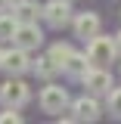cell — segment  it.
<instances>
[{"label":"cell","instance_id":"30bf717a","mask_svg":"<svg viewBox=\"0 0 121 124\" xmlns=\"http://www.w3.org/2000/svg\"><path fill=\"white\" fill-rule=\"evenodd\" d=\"M90 68H93V62H90V56H87V53H72V56H68V62L62 65V71H65L68 78H84Z\"/></svg>","mask_w":121,"mask_h":124},{"label":"cell","instance_id":"7c38bea8","mask_svg":"<svg viewBox=\"0 0 121 124\" xmlns=\"http://www.w3.org/2000/svg\"><path fill=\"white\" fill-rule=\"evenodd\" d=\"M31 71H34L37 78H44V81H50V78L56 75V71H62V68L56 65V62H53V56L47 53V56H40V59L34 62V68H31Z\"/></svg>","mask_w":121,"mask_h":124},{"label":"cell","instance_id":"3957f363","mask_svg":"<svg viewBox=\"0 0 121 124\" xmlns=\"http://www.w3.org/2000/svg\"><path fill=\"white\" fill-rule=\"evenodd\" d=\"M40 19H44L50 28H65V25L75 22V16H72V3H68V0H47Z\"/></svg>","mask_w":121,"mask_h":124},{"label":"cell","instance_id":"8fae6325","mask_svg":"<svg viewBox=\"0 0 121 124\" xmlns=\"http://www.w3.org/2000/svg\"><path fill=\"white\" fill-rule=\"evenodd\" d=\"M13 13L19 22H37V16L44 13V6H37L34 0H16L13 3Z\"/></svg>","mask_w":121,"mask_h":124},{"label":"cell","instance_id":"52a82bcc","mask_svg":"<svg viewBox=\"0 0 121 124\" xmlns=\"http://www.w3.org/2000/svg\"><path fill=\"white\" fill-rule=\"evenodd\" d=\"M81 81H84L87 93H93V96H103V93L109 96V90H112V75L106 71V65H93Z\"/></svg>","mask_w":121,"mask_h":124},{"label":"cell","instance_id":"ac0fdd59","mask_svg":"<svg viewBox=\"0 0 121 124\" xmlns=\"http://www.w3.org/2000/svg\"><path fill=\"white\" fill-rule=\"evenodd\" d=\"M115 46H118V56H121V31L115 34Z\"/></svg>","mask_w":121,"mask_h":124},{"label":"cell","instance_id":"e0dca14e","mask_svg":"<svg viewBox=\"0 0 121 124\" xmlns=\"http://www.w3.org/2000/svg\"><path fill=\"white\" fill-rule=\"evenodd\" d=\"M13 3H16V0H0V13H3V9H9Z\"/></svg>","mask_w":121,"mask_h":124},{"label":"cell","instance_id":"d6986e66","mask_svg":"<svg viewBox=\"0 0 121 124\" xmlns=\"http://www.w3.org/2000/svg\"><path fill=\"white\" fill-rule=\"evenodd\" d=\"M3 53H6V50H0V62H3Z\"/></svg>","mask_w":121,"mask_h":124},{"label":"cell","instance_id":"7a4b0ae2","mask_svg":"<svg viewBox=\"0 0 121 124\" xmlns=\"http://www.w3.org/2000/svg\"><path fill=\"white\" fill-rule=\"evenodd\" d=\"M28 99H31V90L22 78H9L0 87V106H6V108H22Z\"/></svg>","mask_w":121,"mask_h":124},{"label":"cell","instance_id":"5b68a950","mask_svg":"<svg viewBox=\"0 0 121 124\" xmlns=\"http://www.w3.org/2000/svg\"><path fill=\"white\" fill-rule=\"evenodd\" d=\"M87 56H90L93 65H109V62L118 56V46H115V37H103L96 34L87 40Z\"/></svg>","mask_w":121,"mask_h":124},{"label":"cell","instance_id":"9a60e30c","mask_svg":"<svg viewBox=\"0 0 121 124\" xmlns=\"http://www.w3.org/2000/svg\"><path fill=\"white\" fill-rule=\"evenodd\" d=\"M109 112L115 115V118H121V87H115V90H109Z\"/></svg>","mask_w":121,"mask_h":124},{"label":"cell","instance_id":"4fadbf2b","mask_svg":"<svg viewBox=\"0 0 121 124\" xmlns=\"http://www.w3.org/2000/svg\"><path fill=\"white\" fill-rule=\"evenodd\" d=\"M16 31H19V19H16V13H0V40H13Z\"/></svg>","mask_w":121,"mask_h":124},{"label":"cell","instance_id":"2e32d148","mask_svg":"<svg viewBox=\"0 0 121 124\" xmlns=\"http://www.w3.org/2000/svg\"><path fill=\"white\" fill-rule=\"evenodd\" d=\"M19 121H22V115H19L16 108H6V112L0 115V124H19Z\"/></svg>","mask_w":121,"mask_h":124},{"label":"cell","instance_id":"9c48e42d","mask_svg":"<svg viewBox=\"0 0 121 124\" xmlns=\"http://www.w3.org/2000/svg\"><path fill=\"white\" fill-rule=\"evenodd\" d=\"M72 28H75L78 37H84V40H90V37H96L99 34V28H103V19L96 13H78L75 22H72Z\"/></svg>","mask_w":121,"mask_h":124},{"label":"cell","instance_id":"ba28073f","mask_svg":"<svg viewBox=\"0 0 121 124\" xmlns=\"http://www.w3.org/2000/svg\"><path fill=\"white\" fill-rule=\"evenodd\" d=\"M72 115H75V121H96L103 115V106L96 102L93 93H84V96H78L72 102Z\"/></svg>","mask_w":121,"mask_h":124},{"label":"cell","instance_id":"8992f818","mask_svg":"<svg viewBox=\"0 0 121 124\" xmlns=\"http://www.w3.org/2000/svg\"><path fill=\"white\" fill-rule=\"evenodd\" d=\"M16 46H22V50H37V46L44 44V31H40V25L37 22H19V31H16L13 37Z\"/></svg>","mask_w":121,"mask_h":124},{"label":"cell","instance_id":"5bb4252c","mask_svg":"<svg viewBox=\"0 0 121 124\" xmlns=\"http://www.w3.org/2000/svg\"><path fill=\"white\" fill-rule=\"evenodd\" d=\"M72 53H75V50H72V44H53V46H50V56H53V62H56L59 68L68 62V56H72Z\"/></svg>","mask_w":121,"mask_h":124},{"label":"cell","instance_id":"277c9868","mask_svg":"<svg viewBox=\"0 0 121 124\" xmlns=\"http://www.w3.org/2000/svg\"><path fill=\"white\" fill-rule=\"evenodd\" d=\"M0 68H3L9 78H22L25 71H31V68H34V62H31L28 50H22V46H16V44H13V50H6V53H3Z\"/></svg>","mask_w":121,"mask_h":124},{"label":"cell","instance_id":"6da1fadb","mask_svg":"<svg viewBox=\"0 0 121 124\" xmlns=\"http://www.w3.org/2000/svg\"><path fill=\"white\" fill-rule=\"evenodd\" d=\"M37 102H40V108H44L47 115H62L65 108L72 106L68 90L59 87V84H47L44 90H40V96H37Z\"/></svg>","mask_w":121,"mask_h":124}]
</instances>
